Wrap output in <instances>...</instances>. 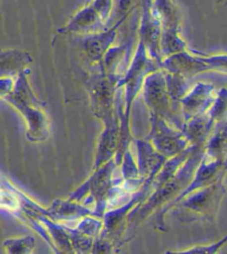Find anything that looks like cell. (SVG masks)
I'll return each mask as SVG.
<instances>
[{
  "label": "cell",
  "mask_w": 227,
  "mask_h": 254,
  "mask_svg": "<svg viewBox=\"0 0 227 254\" xmlns=\"http://www.w3.org/2000/svg\"><path fill=\"white\" fill-rule=\"evenodd\" d=\"M226 194L224 178L210 186L203 187L186 194L171 210L181 222L209 221L214 222L219 214L222 200Z\"/></svg>",
  "instance_id": "2"
},
{
  "label": "cell",
  "mask_w": 227,
  "mask_h": 254,
  "mask_svg": "<svg viewBox=\"0 0 227 254\" xmlns=\"http://www.w3.org/2000/svg\"><path fill=\"white\" fill-rule=\"evenodd\" d=\"M227 243V234L215 243L207 244V246H196L187 250L182 251H169L168 253H203V254H214L220 251L222 247H224Z\"/></svg>",
  "instance_id": "17"
},
{
  "label": "cell",
  "mask_w": 227,
  "mask_h": 254,
  "mask_svg": "<svg viewBox=\"0 0 227 254\" xmlns=\"http://www.w3.org/2000/svg\"><path fill=\"white\" fill-rule=\"evenodd\" d=\"M115 167V161L111 159L105 164H102L100 168L93 170V175L81 187H79L77 190L72 192V194L69 196V200L81 203L87 197L83 204H90L93 202L94 216L102 219L108 208V202L110 200L113 191H114V188L123 183L122 177H113Z\"/></svg>",
  "instance_id": "3"
},
{
  "label": "cell",
  "mask_w": 227,
  "mask_h": 254,
  "mask_svg": "<svg viewBox=\"0 0 227 254\" xmlns=\"http://www.w3.org/2000/svg\"><path fill=\"white\" fill-rule=\"evenodd\" d=\"M204 154L210 159L227 161V120L216 122L205 143Z\"/></svg>",
  "instance_id": "10"
},
{
  "label": "cell",
  "mask_w": 227,
  "mask_h": 254,
  "mask_svg": "<svg viewBox=\"0 0 227 254\" xmlns=\"http://www.w3.org/2000/svg\"><path fill=\"white\" fill-rule=\"evenodd\" d=\"M36 240L32 237H22L18 239H8L3 242L6 252L13 254L32 253L35 249Z\"/></svg>",
  "instance_id": "16"
},
{
  "label": "cell",
  "mask_w": 227,
  "mask_h": 254,
  "mask_svg": "<svg viewBox=\"0 0 227 254\" xmlns=\"http://www.w3.org/2000/svg\"><path fill=\"white\" fill-rule=\"evenodd\" d=\"M15 84V77H6L0 79V99L7 96L12 90Z\"/></svg>",
  "instance_id": "19"
},
{
  "label": "cell",
  "mask_w": 227,
  "mask_h": 254,
  "mask_svg": "<svg viewBox=\"0 0 227 254\" xmlns=\"http://www.w3.org/2000/svg\"><path fill=\"white\" fill-rule=\"evenodd\" d=\"M2 99L23 118L27 126L26 137L30 142H42L49 137L50 119L46 102L35 96L25 70L17 74L12 90Z\"/></svg>",
  "instance_id": "1"
},
{
  "label": "cell",
  "mask_w": 227,
  "mask_h": 254,
  "mask_svg": "<svg viewBox=\"0 0 227 254\" xmlns=\"http://www.w3.org/2000/svg\"><path fill=\"white\" fill-rule=\"evenodd\" d=\"M143 99L150 114L157 115L167 120L174 128L181 130L184 119L181 106L173 101L165 82V72L153 71L143 81Z\"/></svg>",
  "instance_id": "4"
},
{
  "label": "cell",
  "mask_w": 227,
  "mask_h": 254,
  "mask_svg": "<svg viewBox=\"0 0 227 254\" xmlns=\"http://www.w3.org/2000/svg\"><path fill=\"white\" fill-rule=\"evenodd\" d=\"M31 63V57L20 50L0 51V79L16 77Z\"/></svg>",
  "instance_id": "11"
},
{
  "label": "cell",
  "mask_w": 227,
  "mask_h": 254,
  "mask_svg": "<svg viewBox=\"0 0 227 254\" xmlns=\"http://www.w3.org/2000/svg\"><path fill=\"white\" fill-rule=\"evenodd\" d=\"M119 131L120 120H115L112 124L105 126L103 132L99 139L93 170L100 168L102 164H105L109 160L113 159V156H115L117 142H119Z\"/></svg>",
  "instance_id": "9"
},
{
  "label": "cell",
  "mask_w": 227,
  "mask_h": 254,
  "mask_svg": "<svg viewBox=\"0 0 227 254\" xmlns=\"http://www.w3.org/2000/svg\"><path fill=\"white\" fill-rule=\"evenodd\" d=\"M212 129V126L210 125L209 119H207V116L205 114L184 121L181 131L190 145H205Z\"/></svg>",
  "instance_id": "12"
},
{
  "label": "cell",
  "mask_w": 227,
  "mask_h": 254,
  "mask_svg": "<svg viewBox=\"0 0 227 254\" xmlns=\"http://www.w3.org/2000/svg\"><path fill=\"white\" fill-rule=\"evenodd\" d=\"M207 70H216L220 72L227 73V56H216V57L202 58Z\"/></svg>",
  "instance_id": "18"
},
{
  "label": "cell",
  "mask_w": 227,
  "mask_h": 254,
  "mask_svg": "<svg viewBox=\"0 0 227 254\" xmlns=\"http://www.w3.org/2000/svg\"><path fill=\"white\" fill-rule=\"evenodd\" d=\"M217 95L214 86L198 82L179 100L184 121L205 115Z\"/></svg>",
  "instance_id": "7"
},
{
  "label": "cell",
  "mask_w": 227,
  "mask_h": 254,
  "mask_svg": "<svg viewBox=\"0 0 227 254\" xmlns=\"http://www.w3.org/2000/svg\"><path fill=\"white\" fill-rule=\"evenodd\" d=\"M136 149H138L136 166H138L140 178L145 180L150 176L157 175L167 161V158L160 154L146 139L136 140Z\"/></svg>",
  "instance_id": "8"
},
{
  "label": "cell",
  "mask_w": 227,
  "mask_h": 254,
  "mask_svg": "<svg viewBox=\"0 0 227 254\" xmlns=\"http://www.w3.org/2000/svg\"><path fill=\"white\" fill-rule=\"evenodd\" d=\"M150 122L151 131L146 140L163 157L173 158L190 147L182 131L174 128L163 118L150 114Z\"/></svg>",
  "instance_id": "6"
},
{
  "label": "cell",
  "mask_w": 227,
  "mask_h": 254,
  "mask_svg": "<svg viewBox=\"0 0 227 254\" xmlns=\"http://www.w3.org/2000/svg\"><path fill=\"white\" fill-rule=\"evenodd\" d=\"M119 77L101 73L94 77L89 83L90 99L93 114L103 121V125L120 120L115 107L116 83Z\"/></svg>",
  "instance_id": "5"
},
{
  "label": "cell",
  "mask_w": 227,
  "mask_h": 254,
  "mask_svg": "<svg viewBox=\"0 0 227 254\" xmlns=\"http://www.w3.org/2000/svg\"><path fill=\"white\" fill-rule=\"evenodd\" d=\"M207 119H209L212 128L216 122L222 120H227V89L221 88L217 90V95L214 102L206 112Z\"/></svg>",
  "instance_id": "15"
},
{
  "label": "cell",
  "mask_w": 227,
  "mask_h": 254,
  "mask_svg": "<svg viewBox=\"0 0 227 254\" xmlns=\"http://www.w3.org/2000/svg\"><path fill=\"white\" fill-rule=\"evenodd\" d=\"M101 17L93 7H89L80 11L67 27L59 31L61 32H89L96 31L97 28L103 25Z\"/></svg>",
  "instance_id": "13"
},
{
  "label": "cell",
  "mask_w": 227,
  "mask_h": 254,
  "mask_svg": "<svg viewBox=\"0 0 227 254\" xmlns=\"http://www.w3.org/2000/svg\"><path fill=\"white\" fill-rule=\"evenodd\" d=\"M116 32L112 29L108 32H103L100 35H94L84 40L83 47L88 55V57L92 61H100L105 57L109 47L111 46L112 41L115 38Z\"/></svg>",
  "instance_id": "14"
}]
</instances>
